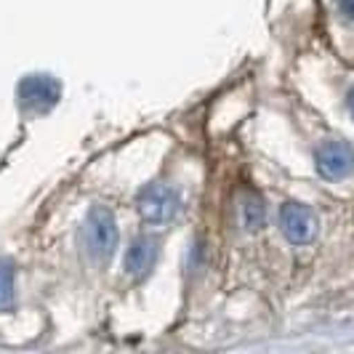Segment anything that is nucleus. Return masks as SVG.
<instances>
[{"mask_svg": "<svg viewBox=\"0 0 354 354\" xmlns=\"http://www.w3.org/2000/svg\"><path fill=\"white\" fill-rule=\"evenodd\" d=\"M338 8H341L344 17L354 19V0H338Z\"/></svg>", "mask_w": 354, "mask_h": 354, "instance_id": "1a4fd4ad", "label": "nucleus"}, {"mask_svg": "<svg viewBox=\"0 0 354 354\" xmlns=\"http://www.w3.org/2000/svg\"><path fill=\"white\" fill-rule=\"evenodd\" d=\"M280 230L293 245H306L317 237L319 221L315 211L304 203H285L280 208Z\"/></svg>", "mask_w": 354, "mask_h": 354, "instance_id": "7ed1b4c3", "label": "nucleus"}, {"mask_svg": "<svg viewBox=\"0 0 354 354\" xmlns=\"http://www.w3.org/2000/svg\"><path fill=\"white\" fill-rule=\"evenodd\" d=\"M14 283H17V274H14V264L0 259V312H8L14 301H17V293H14Z\"/></svg>", "mask_w": 354, "mask_h": 354, "instance_id": "0eeeda50", "label": "nucleus"}, {"mask_svg": "<svg viewBox=\"0 0 354 354\" xmlns=\"http://www.w3.org/2000/svg\"><path fill=\"white\" fill-rule=\"evenodd\" d=\"M346 102H349V112H352V118H354V88L349 91V99H346Z\"/></svg>", "mask_w": 354, "mask_h": 354, "instance_id": "9d476101", "label": "nucleus"}, {"mask_svg": "<svg viewBox=\"0 0 354 354\" xmlns=\"http://www.w3.org/2000/svg\"><path fill=\"white\" fill-rule=\"evenodd\" d=\"M118 221L109 208L104 205H93L86 216V224L80 232V240H83V248L88 253L93 261H106L115 248H118Z\"/></svg>", "mask_w": 354, "mask_h": 354, "instance_id": "f257e3e1", "label": "nucleus"}, {"mask_svg": "<svg viewBox=\"0 0 354 354\" xmlns=\"http://www.w3.org/2000/svg\"><path fill=\"white\" fill-rule=\"evenodd\" d=\"M317 171L330 181H341V178L354 174V147L346 142H325L317 147Z\"/></svg>", "mask_w": 354, "mask_h": 354, "instance_id": "20e7f679", "label": "nucleus"}, {"mask_svg": "<svg viewBox=\"0 0 354 354\" xmlns=\"http://www.w3.org/2000/svg\"><path fill=\"white\" fill-rule=\"evenodd\" d=\"M59 99V83L48 75H32L19 86V102L32 112H46Z\"/></svg>", "mask_w": 354, "mask_h": 354, "instance_id": "39448f33", "label": "nucleus"}, {"mask_svg": "<svg viewBox=\"0 0 354 354\" xmlns=\"http://www.w3.org/2000/svg\"><path fill=\"white\" fill-rule=\"evenodd\" d=\"M158 256L160 243L155 237H136L131 243V248L125 250V274L133 277V280H144L155 269Z\"/></svg>", "mask_w": 354, "mask_h": 354, "instance_id": "423d86ee", "label": "nucleus"}, {"mask_svg": "<svg viewBox=\"0 0 354 354\" xmlns=\"http://www.w3.org/2000/svg\"><path fill=\"white\" fill-rule=\"evenodd\" d=\"M266 221V208L259 197H248L243 205V224L248 230H261Z\"/></svg>", "mask_w": 354, "mask_h": 354, "instance_id": "6e6552de", "label": "nucleus"}, {"mask_svg": "<svg viewBox=\"0 0 354 354\" xmlns=\"http://www.w3.org/2000/svg\"><path fill=\"white\" fill-rule=\"evenodd\" d=\"M181 200L178 192L168 184H149L136 197V211L142 213L144 221L149 224H168L176 218Z\"/></svg>", "mask_w": 354, "mask_h": 354, "instance_id": "f03ea898", "label": "nucleus"}]
</instances>
